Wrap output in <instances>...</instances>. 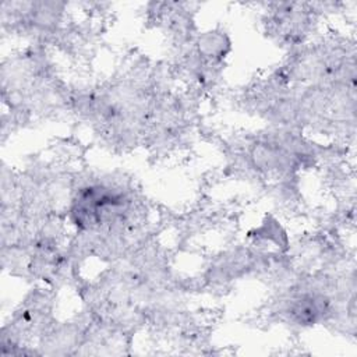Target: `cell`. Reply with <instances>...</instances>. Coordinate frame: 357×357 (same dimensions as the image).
Segmentation results:
<instances>
[{"label": "cell", "instance_id": "1", "mask_svg": "<svg viewBox=\"0 0 357 357\" xmlns=\"http://www.w3.org/2000/svg\"><path fill=\"white\" fill-rule=\"evenodd\" d=\"M251 166L264 174H291L308 158L307 144L291 132H266L254 139L247 151Z\"/></svg>", "mask_w": 357, "mask_h": 357}, {"label": "cell", "instance_id": "2", "mask_svg": "<svg viewBox=\"0 0 357 357\" xmlns=\"http://www.w3.org/2000/svg\"><path fill=\"white\" fill-rule=\"evenodd\" d=\"M266 24L269 31L286 43L297 45L311 29L314 15L308 4L301 3H273L269 4Z\"/></svg>", "mask_w": 357, "mask_h": 357}]
</instances>
